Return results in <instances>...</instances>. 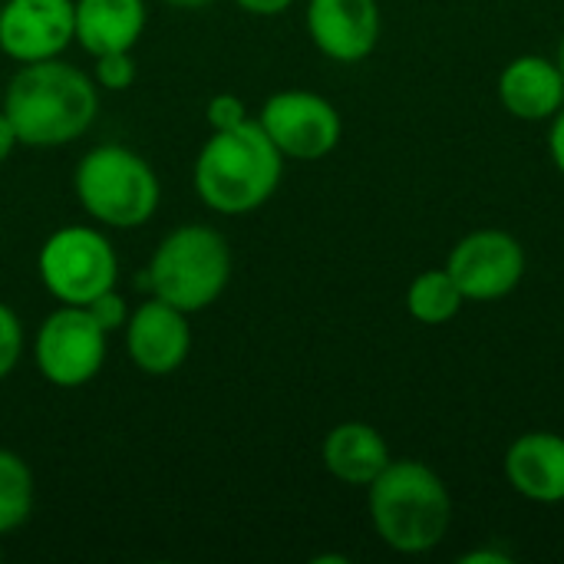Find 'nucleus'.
<instances>
[{"label": "nucleus", "mask_w": 564, "mask_h": 564, "mask_svg": "<svg viewBox=\"0 0 564 564\" xmlns=\"http://www.w3.org/2000/svg\"><path fill=\"white\" fill-rule=\"evenodd\" d=\"M3 112L20 145L59 149L89 132L99 112V86L89 73L59 56L20 63L3 93Z\"/></svg>", "instance_id": "f257e3e1"}, {"label": "nucleus", "mask_w": 564, "mask_h": 564, "mask_svg": "<svg viewBox=\"0 0 564 564\" xmlns=\"http://www.w3.org/2000/svg\"><path fill=\"white\" fill-rule=\"evenodd\" d=\"M284 175V155L261 129L258 119H245L235 129H218L198 149L195 195L218 215H248L274 198Z\"/></svg>", "instance_id": "f03ea898"}, {"label": "nucleus", "mask_w": 564, "mask_h": 564, "mask_svg": "<svg viewBox=\"0 0 564 564\" xmlns=\"http://www.w3.org/2000/svg\"><path fill=\"white\" fill-rule=\"evenodd\" d=\"M370 522L380 542L400 555L433 552L453 522L446 482L420 459H390L367 486Z\"/></svg>", "instance_id": "7ed1b4c3"}, {"label": "nucleus", "mask_w": 564, "mask_h": 564, "mask_svg": "<svg viewBox=\"0 0 564 564\" xmlns=\"http://www.w3.org/2000/svg\"><path fill=\"white\" fill-rule=\"evenodd\" d=\"M231 268V245L218 228L182 225L159 241L142 271V288L185 314H198L225 294Z\"/></svg>", "instance_id": "20e7f679"}, {"label": "nucleus", "mask_w": 564, "mask_h": 564, "mask_svg": "<svg viewBox=\"0 0 564 564\" xmlns=\"http://www.w3.org/2000/svg\"><path fill=\"white\" fill-rule=\"evenodd\" d=\"M73 192L93 221L119 231L149 225L162 202L155 169L139 152L116 142L96 145L79 159Z\"/></svg>", "instance_id": "39448f33"}, {"label": "nucleus", "mask_w": 564, "mask_h": 564, "mask_svg": "<svg viewBox=\"0 0 564 564\" xmlns=\"http://www.w3.org/2000/svg\"><path fill=\"white\" fill-rule=\"evenodd\" d=\"M36 274L59 304L86 307L119 281V258L106 231L93 225L56 228L36 254Z\"/></svg>", "instance_id": "423d86ee"}, {"label": "nucleus", "mask_w": 564, "mask_h": 564, "mask_svg": "<svg viewBox=\"0 0 564 564\" xmlns=\"http://www.w3.org/2000/svg\"><path fill=\"white\" fill-rule=\"evenodd\" d=\"M106 330L86 307L59 304L50 311L33 337V364L56 390H79L99 377L106 364Z\"/></svg>", "instance_id": "0eeeda50"}, {"label": "nucleus", "mask_w": 564, "mask_h": 564, "mask_svg": "<svg viewBox=\"0 0 564 564\" xmlns=\"http://www.w3.org/2000/svg\"><path fill=\"white\" fill-rule=\"evenodd\" d=\"M258 122L271 135L278 152L297 162H317L330 155L344 135V119L337 106L311 89H281L268 96Z\"/></svg>", "instance_id": "6e6552de"}, {"label": "nucleus", "mask_w": 564, "mask_h": 564, "mask_svg": "<svg viewBox=\"0 0 564 564\" xmlns=\"http://www.w3.org/2000/svg\"><path fill=\"white\" fill-rule=\"evenodd\" d=\"M446 271L466 301H502L522 284L525 251L516 235L502 228H479L453 245Z\"/></svg>", "instance_id": "1a4fd4ad"}, {"label": "nucleus", "mask_w": 564, "mask_h": 564, "mask_svg": "<svg viewBox=\"0 0 564 564\" xmlns=\"http://www.w3.org/2000/svg\"><path fill=\"white\" fill-rule=\"evenodd\" d=\"M73 36V0H7L0 7V53L17 63L53 59Z\"/></svg>", "instance_id": "9d476101"}, {"label": "nucleus", "mask_w": 564, "mask_h": 564, "mask_svg": "<svg viewBox=\"0 0 564 564\" xmlns=\"http://www.w3.org/2000/svg\"><path fill=\"white\" fill-rule=\"evenodd\" d=\"M122 334H126L129 360L149 377L175 373L188 360V350H192L188 314L162 297H149L145 304H139L129 314Z\"/></svg>", "instance_id": "9b49d317"}, {"label": "nucleus", "mask_w": 564, "mask_h": 564, "mask_svg": "<svg viewBox=\"0 0 564 564\" xmlns=\"http://www.w3.org/2000/svg\"><path fill=\"white\" fill-rule=\"evenodd\" d=\"M304 23L311 43L334 63L367 59L383 30L377 0H307Z\"/></svg>", "instance_id": "f8f14e48"}, {"label": "nucleus", "mask_w": 564, "mask_h": 564, "mask_svg": "<svg viewBox=\"0 0 564 564\" xmlns=\"http://www.w3.org/2000/svg\"><path fill=\"white\" fill-rule=\"evenodd\" d=\"M509 486L539 506L564 502V436L552 430L522 433L502 459Z\"/></svg>", "instance_id": "ddd939ff"}, {"label": "nucleus", "mask_w": 564, "mask_h": 564, "mask_svg": "<svg viewBox=\"0 0 564 564\" xmlns=\"http://www.w3.org/2000/svg\"><path fill=\"white\" fill-rule=\"evenodd\" d=\"M499 99L522 122H545L564 106V76L555 59L522 53L499 73Z\"/></svg>", "instance_id": "4468645a"}, {"label": "nucleus", "mask_w": 564, "mask_h": 564, "mask_svg": "<svg viewBox=\"0 0 564 564\" xmlns=\"http://www.w3.org/2000/svg\"><path fill=\"white\" fill-rule=\"evenodd\" d=\"M145 0H73V43L89 56L135 50L145 33Z\"/></svg>", "instance_id": "2eb2a0df"}, {"label": "nucleus", "mask_w": 564, "mask_h": 564, "mask_svg": "<svg viewBox=\"0 0 564 564\" xmlns=\"http://www.w3.org/2000/svg\"><path fill=\"white\" fill-rule=\"evenodd\" d=\"M321 459L337 482L367 489L390 466V446L377 426L350 420V423H337L327 433Z\"/></svg>", "instance_id": "dca6fc26"}, {"label": "nucleus", "mask_w": 564, "mask_h": 564, "mask_svg": "<svg viewBox=\"0 0 564 564\" xmlns=\"http://www.w3.org/2000/svg\"><path fill=\"white\" fill-rule=\"evenodd\" d=\"M466 297L459 291V284L453 281V274L446 268H430L420 271L410 281L406 291V311L413 321L426 324V327H443L449 324L459 311H463Z\"/></svg>", "instance_id": "f3484780"}, {"label": "nucleus", "mask_w": 564, "mask_h": 564, "mask_svg": "<svg viewBox=\"0 0 564 564\" xmlns=\"http://www.w3.org/2000/svg\"><path fill=\"white\" fill-rule=\"evenodd\" d=\"M33 512V473L26 459L0 446V535L26 525Z\"/></svg>", "instance_id": "a211bd4d"}, {"label": "nucleus", "mask_w": 564, "mask_h": 564, "mask_svg": "<svg viewBox=\"0 0 564 564\" xmlns=\"http://www.w3.org/2000/svg\"><path fill=\"white\" fill-rule=\"evenodd\" d=\"M93 79L99 89L106 93H122L135 83V59L132 50H119V53H102L93 56Z\"/></svg>", "instance_id": "6ab92c4d"}, {"label": "nucleus", "mask_w": 564, "mask_h": 564, "mask_svg": "<svg viewBox=\"0 0 564 564\" xmlns=\"http://www.w3.org/2000/svg\"><path fill=\"white\" fill-rule=\"evenodd\" d=\"M23 357V324L10 304L0 301V380H7Z\"/></svg>", "instance_id": "aec40b11"}, {"label": "nucleus", "mask_w": 564, "mask_h": 564, "mask_svg": "<svg viewBox=\"0 0 564 564\" xmlns=\"http://www.w3.org/2000/svg\"><path fill=\"white\" fill-rule=\"evenodd\" d=\"M86 311L93 314V321L106 330V334H116V330H122L126 327V321H129V304H126V297L116 291V288H109V291H102L99 297H93L89 304H86Z\"/></svg>", "instance_id": "412c9836"}, {"label": "nucleus", "mask_w": 564, "mask_h": 564, "mask_svg": "<svg viewBox=\"0 0 564 564\" xmlns=\"http://www.w3.org/2000/svg\"><path fill=\"white\" fill-rule=\"evenodd\" d=\"M205 119H208L212 132H218V129H235V126H241V122L251 119V116H248L245 102H241L235 93H218V96L208 99Z\"/></svg>", "instance_id": "4be33fe9"}, {"label": "nucleus", "mask_w": 564, "mask_h": 564, "mask_svg": "<svg viewBox=\"0 0 564 564\" xmlns=\"http://www.w3.org/2000/svg\"><path fill=\"white\" fill-rule=\"evenodd\" d=\"M549 122H552V129H549V155H552L555 169L564 175V106Z\"/></svg>", "instance_id": "5701e85b"}, {"label": "nucleus", "mask_w": 564, "mask_h": 564, "mask_svg": "<svg viewBox=\"0 0 564 564\" xmlns=\"http://www.w3.org/2000/svg\"><path fill=\"white\" fill-rule=\"evenodd\" d=\"M235 3L251 17H281L284 10H291L294 0H235Z\"/></svg>", "instance_id": "b1692460"}, {"label": "nucleus", "mask_w": 564, "mask_h": 564, "mask_svg": "<svg viewBox=\"0 0 564 564\" xmlns=\"http://www.w3.org/2000/svg\"><path fill=\"white\" fill-rule=\"evenodd\" d=\"M20 145V139H17V132H13V122L7 119V112H3V106H0V165L10 159V152Z\"/></svg>", "instance_id": "393cba45"}, {"label": "nucleus", "mask_w": 564, "mask_h": 564, "mask_svg": "<svg viewBox=\"0 0 564 564\" xmlns=\"http://www.w3.org/2000/svg\"><path fill=\"white\" fill-rule=\"evenodd\" d=\"M459 564H512V555L509 552H496V549H479V552L459 555Z\"/></svg>", "instance_id": "a878e982"}, {"label": "nucleus", "mask_w": 564, "mask_h": 564, "mask_svg": "<svg viewBox=\"0 0 564 564\" xmlns=\"http://www.w3.org/2000/svg\"><path fill=\"white\" fill-rule=\"evenodd\" d=\"M165 7H175V10H202V7H208V3H215V0H162Z\"/></svg>", "instance_id": "bb28decb"}, {"label": "nucleus", "mask_w": 564, "mask_h": 564, "mask_svg": "<svg viewBox=\"0 0 564 564\" xmlns=\"http://www.w3.org/2000/svg\"><path fill=\"white\" fill-rule=\"evenodd\" d=\"M555 63H558V69H562V76H564V36H562V46H558V59H555Z\"/></svg>", "instance_id": "cd10ccee"}, {"label": "nucleus", "mask_w": 564, "mask_h": 564, "mask_svg": "<svg viewBox=\"0 0 564 564\" xmlns=\"http://www.w3.org/2000/svg\"><path fill=\"white\" fill-rule=\"evenodd\" d=\"M0 558H3V549H0Z\"/></svg>", "instance_id": "c85d7f7f"}]
</instances>
